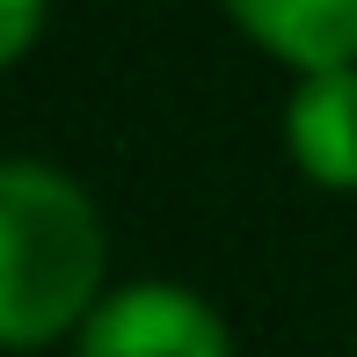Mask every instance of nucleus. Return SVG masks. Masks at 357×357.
I'll list each match as a JSON object with an SVG mask.
<instances>
[{"label":"nucleus","instance_id":"obj_3","mask_svg":"<svg viewBox=\"0 0 357 357\" xmlns=\"http://www.w3.org/2000/svg\"><path fill=\"white\" fill-rule=\"evenodd\" d=\"M270 59L299 73L357 66V0H219Z\"/></svg>","mask_w":357,"mask_h":357},{"label":"nucleus","instance_id":"obj_2","mask_svg":"<svg viewBox=\"0 0 357 357\" xmlns=\"http://www.w3.org/2000/svg\"><path fill=\"white\" fill-rule=\"evenodd\" d=\"M80 357H234V335L183 284H124L80 321Z\"/></svg>","mask_w":357,"mask_h":357},{"label":"nucleus","instance_id":"obj_5","mask_svg":"<svg viewBox=\"0 0 357 357\" xmlns=\"http://www.w3.org/2000/svg\"><path fill=\"white\" fill-rule=\"evenodd\" d=\"M37 15H44V0H8V44H0L8 59H22L37 44Z\"/></svg>","mask_w":357,"mask_h":357},{"label":"nucleus","instance_id":"obj_1","mask_svg":"<svg viewBox=\"0 0 357 357\" xmlns=\"http://www.w3.org/2000/svg\"><path fill=\"white\" fill-rule=\"evenodd\" d=\"M102 284V219L73 175L44 160L0 168V335L15 350L88 321Z\"/></svg>","mask_w":357,"mask_h":357},{"label":"nucleus","instance_id":"obj_4","mask_svg":"<svg viewBox=\"0 0 357 357\" xmlns=\"http://www.w3.org/2000/svg\"><path fill=\"white\" fill-rule=\"evenodd\" d=\"M284 146L321 190H357V66L299 80L284 109Z\"/></svg>","mask_w":357,"mask_h":357}]
</instances>
